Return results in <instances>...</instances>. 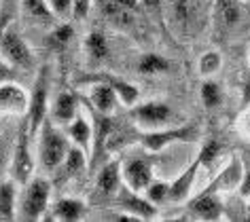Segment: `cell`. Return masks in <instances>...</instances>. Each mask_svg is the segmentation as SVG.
<instances>
[{
  "label": "cell",
  "instance_id": "obj_31",
  "mask_svg": "<svg viewBox=\"0 0 250 222\" xmlns=\"http://www.w3.org/2000/svg\"><path fill=\"white\" fill-rule=\"evenodd\" d=\"M167 195H170V184H164V182H151L148 186L145 188V197L155 205H161V203L167 201Z\"/></svg>",
  "mask_w": 250,
  "mask_h": 222
},
{
  "label": "cell",
  "instance_id": "obj_21",
  "mask_svg": "<svg viewBox=\"0 0 250 222\" xmlns=\"http://www.w3.org/2000/svg\"><path fill=\"white\" fill-rule=\"evenodd\" d=\"M68 138L72 140V144L81 146L83 150H89L93 129H91L89 123H87V119H83V116H79V114L74 116V119L68 123Z\"/></svg>",
  "mask_w": 250,
  "mask_h": 222
},
{
  "label": "cell",
  "instance_id": "obj_29",
  "mask_svg": "<svg viewBox=\"0 0 250 222\" xmlns=\"http://www.w3.org/2000/svg\"><path fill=\"white\" fill-rule=\"evenodd\" d=\"M72 34H74V30L70 23H60V26H55L51 30V34H49V47H53V49H64L68 42L72 40Z\"/></svg>",
  "mask_w": 250,
  "mask_h": 222
},
{
  "label": "cell",
  "instance_id": "obj_17",
  "mask_svg": "<svg viewBox=\"0 0 250 222\" xmlns=\"http://www.w3.org/2000/svg\"><path fill=\"white\" fill-rule=\"evenodd\" d=\"M74 116H77V97L68 91H62L49 108V119L58 125H68Z\"/></svg>",
  "mask_w": 250,
  "mask_h": 222
},
{
  "label": "cell",
  "instance_id": "obj_34",
  "mask_svg": "<svg viewBox=\"0 0 250 222\" xmlns=\"http://www.w3.org/2000/svg\"><path fill=\"white\" fill-rule=\"evenodd\" d=\"M91 9V0H74V17L77 19H85L89 15Z\"/></svg>",
  "mask_w": 250,
  "mask_h": 222
},
{
  "label": "cell",
  "instance_id": "obj_16",
  "mask_svg": "<svg viewBox=\"0 0 250 222\" xmlns=\"http://www.w3.org/2000/svg\"><path fill=\"white\" fill-rule=\"evenodd\" d=\"M123 180L121 174V163L119 161H108L100 169L98 182H96V193L100 197H110L115 195V190H119V184Z\"/></svg>",
  "mask_w": 250,
  "mask_h": 222
},
{
  "label": "cell",
  "instance_id": "obj_36",
  "mask_svg": "<svg viewBox=\"0 0 250 222\" xmlns=\"http://www.w3.org/2000/svg\"><path fill=\"white\" fill-rule=\"evenodd\" d=\"M240 197H244V199H248L250 197V169L244 171V178H242V182H240Z\"/></svg>",
  "mask_w": 250,
  "mask_h": 222
},
{
  "label": "cell",
  "instance_id": "obj_15",
  "mask_svg": "<svg viewBox=\"0 0 250 222\" xmlns=\"http://www.w3.org/2000/svg\"><path fill=\"white\" fill-rule=\"evenodd\" d=\"M244 17L240 0H216L214 2V21L223 30H233Z\"/></svg>",
  "mask_w": 250,
  "mask_h": 222
},
{
  "label": "cell",
  "instance_id": "obj_20",
  "mask_svg": "<svg viewBox=\"0 0 250 222\" xmlns=\"http://www.w3.org/2000/svg\"><path fill=\"white\" fill-rule=\"evenodd\" d=\"M17 216V182H0V220H13Z\"/></svg>",
  "mask_w": 250,
  "mask_h": 222
},
{
  "label": "cell",
  "instance_id": "obj_4",
  "mask_svg": "<svg viewBox=\"0 0 250 222\" xmlns=\"http://www.w3.org/2000/svg\"><path fill=\"white\" fill-rule=\"evenodd\" d=\"M51 199V184L45 178H32L23 186L21 203H20V218L21 220H41L49 207Z\"/></svg>",
  "mask_w": 250,
  "mask_h": 222
},
{
  "label": "cell",
  "instance_id": "obj_6",
  "mask_svg": "<svg viewBox=\"0 0 250 222\" xmlns=\"http://www.w3.org/2000/svg\"><path fill=\"white\" fill-rule=\"evenodd\" d=\"M0 57L7 61L9 66L17 68V70H28L34 64V55L28 49V45L23 42V38L17 32H13L11 28H7V32L0 38Z\"/></svg>",
  "mask_w": 250,
  "mask_h": 222
},
{
  "label": "cell",
  "instance_id": "obj_7",
  "mask_svg": "<svg viewBox=\"0 0 250 222\" xmlns=\"http://www.w3.org/2000/svg\"><path fill=\"white\" fill-rule=\"evenodd\" d=\"M132 119L140 129H161L172 121V108L161 102H145L132 106Z\"/></svg>",
  "mask_w": 250,
  "mask_h": 222
},
{
  "label": "cell",
  "instance_id": "obj_11",
  "mask_svg": "<svg viewBox=\"0 0 250 222\" xmlns=\"http://www.w3.org/2000/svg\"><path fill=\"white\" fill-rule=\"evenodd\" d=\"M117 205L121 212H127L136 216L138 220H153L157 218V205L151 203L146 197H140L136 190H121L117 199Z\"/></svg>",
  "mask_w": 250,
  "mask_h": 222
},
{
  "label": "cell",
  "instance_id": "obj_28",
  "mask_svg": "<svg viewBox=\"0 0 250 222\" xmlns=\"http://www.w3.org/2000/svg\"><path fill=\"white\" fill-rule=\"evenodd\" d=\"M199 93H202V102L206 108H216L223 104V87L214 81H206Z\"/></svg>",
  "mask_w": 250,
  "mask_h": 222
},
{
  "label": "cell",
  "instance_id": "obj_9",
  "mask_svg": "<svg viewBox=\"0 0 250 222\" xmlns=\"http://www.w3.org/2000/svg\"><path fill=\"white\" fill-rule=\"evenodd\" d=\"M28 108H30V95L26 89L20 87L15 81L0 83V112L26 116Z\"/></svg>",
  "mask_w": 250,
  "mask_h": 222
},
{
  "label": "cell",
  "instance_id": "obj_14",
  "mask_svg": "<svg viewBox=\"0 0 250 222\" xmlns=\"http://www.w3.org/2000/svg\"><path fill=\"white\" fill-rule=\"evenodd\" d=\"M100 11H102L104 19L119 30H129L136 23V11L121 7L115 0H100Z\"/></svg>",
  "mask_w": 250,
  "mask_h": 222
},
{
  "label": "cell",
  "instance_id": "obj_27",
  "mask_svg": "<svg viewBox=\"0 0 250 222\" xmlns=\"http://www.w3.org/2000/svg\"><path fill=\"white\" fill-rule=\"evenodd\" d=\"M167 68H170L167 59L161 57V55H157V53H146L138 64V70L142 74H161V72H166Z\"/></svg>",
  "mask_w": 250,
  "mask_h": 222
},
{
  "label": "cell",
  "instance_id": "obj_12",
  "mask_svg": "<svg viewBox=\"0 0 250 222\" xmlns=\"http://www.w3.org/2000/svg\"><path fill=\"white\" fill-rule=\"evenodd\" d=\"M242 178H244V163H242L240 157H233L227 163V167L216 176V180L210 184V188H206V190L216 193V195L218 193H229V190H233V188H240Z\"/></svg>",
  "mask_w": 250,
  "mask_h": 222
},
{
  "label": "cell",
  "instance_id": "obj_1",
  "mask_svg": "<svg viewBox=\"0 0 250 222\" xmlns=\"http://www.w3.org/2000/svg\"><path fill=\"white\" fill-rule=\"evenodd\" d=\"M36 135H39V159L42 169L55 171L58 167H62L68 155V148H70V142L58 129V123H53L47 116Z\"/></svg>",
  "mask_w": 250,
  "mask_h": 222
},
{
  "label": "cell",
  "instance_id": "obj_30",
  "mask_svg": "<svg viewBox=\"0 0 250 222\" xmlns=\"http://www.w3.org/2000/svg\"><path fill=\"white\" fill-rule=\"evenodd\" d=\"M221 66H223V57L218 51H208L199 57V74H202V76H212V74H216L221 70Z\"/></svg>",
  "mask_w": 250,
  "mask_h": 222
},
{
  "label": "cell",
  "instance_id": "obj_39",
  "mask_svg": "<svg viewBox=\"0 0 250 222\" xmlns=\"http://www.w3.org/2000/svg\"><path fill=\"white\" fill-rule=\"evenodd\" d=\"M115 2L121 4V7H125V9H129V11H138L140 0H115Z\"/></svg>",
  "mask_w": 250,
  "mask_h": 222
},
{
  "label": "cell",
  "instance_id": "obj_32",
  "mask_svg": "<svg viewBox=\"0 0 250 222\" xmlns=\"http://www.w3.org/2000/svg\"><path fill=\"white\" fill-rule=\"evenodd\" d=\"M51 13L58 19H70L74 17V0H47Z\"/></svg>",
  "mask_w": 250,
  "mask_h": 222
},
{
  "label": "cell",
  "instance_id": "obj_26",
  "mask_svg": "<svg viewBox=\"0 0 250 222\" xmlns=\"http://www.w3.org/2000/svg\"><path fill=\"white\" fill-rule=\"evenodd\" d=\"M110 85H112V89L117 91V95H119V100H121V104H125V106H134V104H138V97H140V91L134 87L132 83H125L121 81V78H106Z\"/></svg>",
  "mask_w": 250,
  "mask_h": 222
},
{
  "label": "cell",
  "instance_id": "obj_22",
  "mask_svg": "<svg viewBox=\"0 0 250 222\" xmlns=\"http://www.w3.org/2000/svg\"><path fill=\"white\" fill-rule=\"evenodd\" d=\"M87 212V205L79 199H62L55 203L53 207V218L55 220H64V222H74L81 220Z\"/></svg>",
  "mask_w": 250,
  "mask_h": 222
},
{
  "label": "cell",
  "instance_id": "obj_23",
  "mask_svg": "<svg viewBox=\"0 0 250 222\" xmlns=\"http://www.w3.org/2000/svg\"><path fill=\"white\" fill-rule=\"evenodd\" d=\"M20 4H21L23 15L32 21L47 23L49 26V23H53V19H55V15L51 13V9H49L47 0H20Z\"/></svg>",
  "mask_w": 250,
  "mask_h": 222
},
{
  "label": "cell",
  "instance_id": "obj_8",
  "mask_svg": "<svg viewBox=\"0 0 250 222\" xmlns=\"http://www.w3.org/2000/svg\"><path fill=\"white\" fill-rule=\"evenodd\" d=\"M197 135L195 125H185L178 129H148V131L140 133V142L148 152H159L172 142H189Z\"/></svg>",
  "mask_w": 250,
  "mask_h": 222
},
{
  "label": "cell",
  "instance_id": "obj_19",
  "mask_svg": "<svg viewBox=\"0 0 250 222\" xmlns=\"http://www.w3.org/2000/svg\"><path fill=\"white\" fill-rule=\"evenodd\" d=\"M89 100H91V106L96 108L100 114H110L112 110L117 108L119 95H117V91L112 89V85L108 81H104V83H98L91 87Z\"/></svg>",
  "mask_w": 250,
  "mask_h": 222
},
{
  "label": "cell",
  "instance_id": "obj_37",
  "mask_svg": "<svg viewBox=\"0 0 250 222\" xmlns=\"http://www.w3.org/2000/svg\"><path fill=\"white\" fill-rule=\"evenodd\" d=\"M248 104H250V72H248V78L242 89V106H248Z\"/></svg>",
  "mask_w": 250,
  "mask_h": 222
},
{
  "label": "cell",
  "instance_id": "obj_38",
  "mask_svg": "<svg viewBox=\"0 0 250 222\" xmlns=\"http://www.w3.org/2000/svg\"><path fill=\"white\" fill-rule=\"evenodd\" d=\"M166 0H140V4L142 7H146L148 11H157V9H161V4H164Z\"/></svg>",
  "mask_w": 250,
  "mask_h": 222
},
{
  "label": "cell",
  "instance_id": "obj_24",
  "mask_svg": "<svg viewBox=\"0 0 250 222\" xmlns=\"http://www.w3.org/2000/svg\"><path fill=\"white\" fill-rule=\"evenodd\" d=\"M85 51L91 61H102L108 55V45L102 32H89L85 38Z\"/></svg>",
  "mask_w": 250,
  "mask_h": 222
},
{
  "label": "cell",
  "instance_id": "obj_25",
  "mask_svg": "<svg viewBox=\"0 0 250 222\" xmlns=\"http://www.w3.org/2000/svg\"><path fill=\"white\" fill-rule=\"evenodd\" d=\"M85 163H87V150H83L81 146L74 144L68 148V155L64 159V163H62V167H64L66 176H74L85 167Z\"/></svg>",
  "mask_w": 250,
  "mask_h": 222
},
{
  "label": "cell",
  "instance_id": "obj_33",
  "mask_svg": "<svg viewBox=\"0 0 250 222\" xmlns=\"http://www.w3.org/2000/svg\"><path fill=\"white\" fill-rule=\"evenodd\" d=\"M221 150H223V146L218 144L216 140H210V142H206L204 148H202V152H199V161H202V165H208L212 163L214 159L221 155Z\"/></svg>",
  "mask_w": 250,
  "mask_h": 222
},
{
  "label": "cell",
  "instance_id": "obj_18",
  "mask_svg": "<svg viewBox=\"0 0 250 222\" xmlns=\"http://www.w3.org/2000/svg\"><path fill=\"white\" fill-rule=\"evenodd\" d=\"M199 167H202V161H199V157H197L195 161L187 167V171H183V176L176 178V180L170 184V195H167V201L180 203V201H185L187 197H189L191 186H193V182H195V176H197Z\"/></svg>",
  "mask_w": 250,
  "mask_h": 222
},
{
  "label": "cell",
  "instance_id": "obj_41",
  "mask_svg": "<svg viewBox=\"0 0 250 222\" xmlns=\"http://www.w3.org/2000/svg\"><path fill=\"white\" fill-rule=\"evenodd\" d=\"M7 28H9V17H2V19H0V38H2V34L7 32Z\"/></svg>",
  "mask_w": 250,
  "mask_h": 222
},
{
  "label": "cell",
  "instance_id": "obj_42",
  "mask_svg": "<svg viewBox=\"0 0 250 222\" xmlns=\"http://www.w3.org/2000/svg\"><path fill=\"white\" fill-rule=\"evenodd\" d=\"M248 199H250V197H248ZM246 218L250 220V201H248V207H246Z\"/></svg>",
  "mask_w": 250,
  "mask_h": 222
},
{
  "label": "cell",
  "instance_id": "obj_10",
  "mask_svg": "<svg viewBox=\"0 0 250 222\" xmlns=\"http://www.w3.org/2000/svg\"><path fill=\"white\" fill-rule=\"evenodd\" d=\"M121 174L127 188L136 190V193H145V188L153 182V167L146 159H129V161L121 163Z\"/></svg>",
  "mask_w": 250,
  "mask_h": 222
},
{
  "label": "cell",
  "instance_id": "obj_3",
  "mask_svg": "<svg viewBox=\"0 0 250 222\" xmlns=\"http://www.w3.org/2000/svg\"><path fill=\"white\" fill-rule=\"evenodd\" d=\"M32 138L34 135L30 131V121L28 116H23L20 133H17L13 159H11V176L20 186H26L34 176V157H32V148H30V140Z\"/></svg>",
  "mask_w": 250,
  "mask_h": 222
},
{
  "label": "cell",
  "instance_id": "obj_35",
  "mask_svg": "<svg viewBox=\"0 0 250 222\" xmlns=\"http://www.w3.org/2000/svg\"><path fill=\"white\" fill-rule=\"evenodd\" d=\"M15 78V68L9 66L7 61L0 57V83H7V81H13Z\"/></svg>",
  "mask_w": 250,
  "mask_h": 222
},
{
  "label": "cell",
  "instance_id": "obj_40",
  "mask_svg": "<svg viewBox=\"0 0 250 222\" xmlns=\"http://www.w3.org/2000/svg\"><path fill=\"white\" fill-rule=\"evenodd\" d=\"M4 161H7V146H4V142L0 140V167L4 165Z\"/></svg>",
  "mask_w": 250,
  "mask_h": 222
},
{
  "label": "cell",
  "instance_id": "obj_5",
  "mask_svg": "<svg viewBox=\"0 0 250 222\" xmlns=\"http://www.w3.org/2000/svg\"><path fill=\"white\" fill-rule=\"evenodd\" d=\"M49 112V68L42 66L39 70V76L34 81L32 93H30V108H28V121L32 135L39 133L41 125L45 123Z\"/></svg>",
  "mask_w": 250,
  "mask_h": 222
},
{
  "label": "cell",
  "instance_id": "obj_13",
  "mask_svg": "<svg viewBox=\"0 0 250 222\" xmlns=\"http://www.w3.org/2000/svg\"><path fill=\"white\" fill-rule=\"evenodd\" d=\"M191 214L199 220H221L223 218V201L218 199L216 193L204 190L199 197H195L189 203Z\"/></svg>",
  "mask_w": 250,
  "mask_h": 222
},
{
  "label": "cell",
  "instance_id": "obj_2",
  "mask_svg": "<svg viewBox=\"0 0 250 222\" xmlns=\"http://www.w3.org/2000/svg\"><path fill=\"white\" fill-rule=\"evenodd\" d=\"M167 19L180 36L195 34L204 23V0H167Z\"/></svg>",
  "mask_w": 250,
  "mask_h": 222
}]
</instances>
